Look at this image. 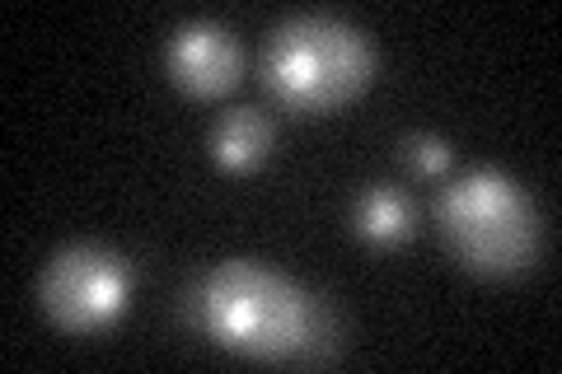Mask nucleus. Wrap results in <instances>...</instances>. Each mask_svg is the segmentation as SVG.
<instances>
[{
    "mask_svg": "<svg viewBox=\"0 0 562 374\" xmlns=\"http://www.w3.org/2000/svg\"><path fill=\"white\" fill-rule=\"evenodd\" d=\"M375 80V43L338 14H291L262 43V84L295 117H324Z\"/></svg>",
    "mask_w": 562,
    "mask_h": 374,
    "instance_id": "f03ea898",
    "label": "nucleus"
},
{
    "mask_svg": "<svg viewBox=\"0 0 562 374\" xmlns=\"http://www.w3.org/2000/svg\"><path fill=\"white\" fill-rule=\"evenodd\" d=\"M351 229H357V239H366L371 248H398V243L413 239L417 211L398 188L371 183L357 197V206H351Z\"/></svg>",
    "mask_w": 562,
    "mask_h": 374,
    "instance_id": "0eeeda50",
    "label": "nucleus"
},
{
    "mask_svg": "<svg viewBox=\"0 0 562 374\" xmlns=\"http://www.w3.org/2000/svg\"><path fill=\"white\" fill-rule=\"evenodd\" d=\"M188 318L206 342L249 361L324 365L338 351V318L301 281L254 258H225L188 291Z\"/></svg>",
    "mask_w": 562,
    "mask_h": 374,
    "instance_id": "f257e3e1",
    "label": "nucleus"
},
{
    "mask_svg": "<svg viewBox=\"0 0 562 374\" xmlns=\"http://www.w3.org/2000/svg\"><path fill=\"white\" fill-rule=\"evenodd\" d=\"M165 76L192 99H225L244 80V47L216 20H188L165 43Z\"/></svg>",
    "mask_w": 562,
    "mask_h": 374,
    "instance_id": "39448f33",
    "label": "nucleus"
},
{
    "mask_svg": "<svg viewBox=\"0 0 562 374\" xmlns=\"http://www.w3.org/2000/svg\"><path fill=\"white\" fill-rule=\"evenodd\" d=\"M436 235L469 272L520 276L539 262L543 216L512 173L469 169L436 197Z\"/></svg>",
    "mask_w": 562,
    "mask_h": 374,
    "instance_id": "7ed1b4c3",
    "label": "nucleus"
},
{
    "mask_svg": "<svg viewBox=\"0 0 562 374\" xmlns=\"http://www.w3.org/2000/svg\"><path fill=\"white\" fill-rule=\"evenodd\" d=\"M272 150V122L262 109H231L211 127V159L225 173H254Z\"/></svg>",
    "mask_w": 562,
    "mask_h": 374,
    "instance_id": "423d86ee",
    "label": "nucleus"
},
{
    "mask_svg": "<svg viewBox=\"0 0 562 374\" xmlns=\"http://www.w3.org/2000/svg\"><path fill=\"white\" fill-rule=\"evenodd\" d=\"M398 150H403V165H408L417 178H446L450 159H454V150L446 146L441 136H431V132H413Z\"/></svg>",
    "mask_w": 562,
    "mask_h": 374,
    "instance_id": "6e6552de",
    "label": "nucleus"
},
{
    "mask_svg": "<svg viewBox=\"0 0 562 374\" xmlns=\"http://www.w3.org/2000/svg\"><path fill=\"white\" fill-rule=\"evenodd\" d=\"M43 314L70 337L109 332L132 299V267L103 243H70L52 253L38 281Z\"/></svg>",
    "mask_w": 562,
    "mask_h": 374,
    "instance_id": "20e7f679",
    "label": "nucleus"
}]
</instances>
